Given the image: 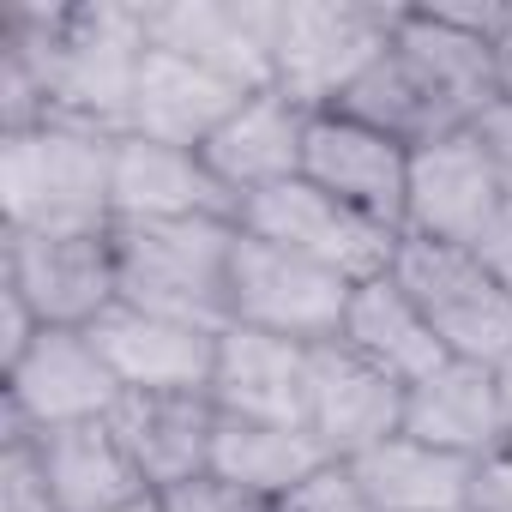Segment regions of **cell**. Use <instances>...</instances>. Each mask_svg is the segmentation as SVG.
<instances>
[{
	"instance_id": "1",
	"label": "cell",
	"mask_w": 512,
	"mask_h": 512,
	"mask_svg": "<svg viewBox=\"0 0 512 512\" xmlns=\"http://www.w3.org/2000/svg\"><path fill=\"white\" fill-rule=\"evenodd\" d=\"M151 55L145 0H7L0 7V133L43 121L121 139Z\"/></svg>"
},
{
	"instance_id": "2",
	"label": "cell",
	"mask_w": 512,
	"mask_h": 512,
	"mask_svg": "<svg viewBox=\"0 0 512 512\" xmlns=\"http://www.w3.org/2000/svg\"><path fill=\"white\" fill-rule=\"evenodd\" d=\"M0 229L7 235L115 229V139L67 121L0 133Z\"/></svg>"
},
{
	"instance_id": "3",
	"label": "cell",
	"mask_w": 512,
	"mask_h": 512,
	"mask_svg": "<svg viewBox=\"0 0 512 512\" xmlns=\"http://www.w3.org/2000/svg\"><path fill=\"white\" fill-rule=\"evenodd\" d=\"M241 223L187 217V223H115V278L121 302L199 326L229 332V260Z\"/></svg>"
},
{
	"instance_id": "4",
	"label": "cell",
	"mask_w": 512,
	"mask_h": 512,
	"mask_svg": "<svg viewBox=\"0 0 512 512\" xmlns=\"http://www.w3.org/2000/svg\"><path fill=\"white\" fill-rule=\"evenodd\" d=\"M398 13L404 7H374V0H284L272 85L308 115L338 109L350 85L392 49Z\"/></svg>"
},
{
	"instance_id": "5",
	"label": "cell",
	"mask_w": 512,
	"mask_h": 512,
	"mask_svg": "<svg viewBox=\"0 0 512 512\" xmlns=\"http://www.w3.org/2000/svg\"><path fill=\"white\" fill-rule=\"evenodd\" d=\"M392 284L422 308V320L434 326L446 356L488 362V368H500L512 356V296L482 266L476 247H446V241L404 235L398 260H392Z\"/></svg>"
},
{
	"instance_id": "6",
	"label": "cell",
	"mask_w": 512,
	"mask_h": 512,
	"mask_svg": "<svg viewBox=\"0 0 512 512\" xmlns=\"http://www.w3.org/2000/svg\"><path fill=\"white\" fill-rule=\"evenodd\" d=\"M115 404L121 380L103 362L97 338L73 326H43V338L13 368H0V446H19L73 422H103Z\"/></svg>"
},
{
	"instance_id": "7",
	"label": "cell",
	"mask_w": 512,
	"mask_h": 512,
	"mask_svg": "<svg viewBox=\"0 0 512 512\" xmlns=\"http://www.w3.org/2000/svg\"><path fill=\"white\" fill-rule=\"evenodd\" d=\"M356 284L302 260V253L266 241V235H235V260H229V314L235 326L272 332L290 344H332L344 332Z\"/></svg>"
},
{
	"instance_id": "8",
	"label": "cell",
	"mask_w": 512,
	"mask_h": 512,
	"mask_svg": "<svg viewBox=\"0 0 512 512\" xmlns=\"http://www.w3.org/2000/svg\"><path fill=\"white\" fill-rule=\"evenodd\" d=\"M241 229L302 253V260H314V266H326V272H338L350 284L386 278L392 260H398V241H404L398 229H386V223L362 217L356 205L332 199L326 187H314L308 175H296V181H284V187H272L260 199H247Z\"/></svg>"
},
{
	"instance_id": "9",
	"label": "cell",
	"mask_w": 512,
	"mask_h": 512,
	"mask_svg": "<svg viewBox=\"0 0 512 512\" xmlns=\"http://www.w3.org/2000/svg\"><path fill=\"white\" fill-rule=\"evenodd\" d=\"M0 284H13L43 326L91 332L115 302V229L85 235H7L0 229Z\"/></svg>"
},
{
	"instance_id": "10",
	"label": "cell",
	"mask_w": 512,
	"mask_h": 512,
	"mask_svg": "<svg viewBox=\"0 0 512 512\" xmlns=\"http://www.w3.org/2000/svg\"><path fill=\"white\" fill-rule=\"evenodd\" d=\"M284 0H145L151 49L187 55L247 91H266L278 73Z\"/></svg>"
},
{
	"instance_id": "11",
	"label": "cell",
	"mask_w": 512,
	"mask_h": 512,
	"mask_svg": "<svg viewBox=\"0 0 512 512\" xmlns=\"http://www.w3.org/2000/svg\"><path fill=\"white\" fill-rule=\"evenodd\" d=\"M500 211H506L500 175H494V163H488V151L470 127L410 151L404 235L446 241V247H476Z\"/></svg>"
},
{
	"instance_id": "12",
	"label": "cell",
	"mask_w": 512,
	"mask_h": 512,
	"mask_svg": "<svg viewBox=\"0 0 512 512\" xmlns=\"http://www.w3.org/2000/svg\"><path fill=\"white\" fill-rule=\"evenodd\" d=\"M302 428L326 446V458L356 464L380 440L404 434V386L362 362L344 338L308 344V386H302Z\"/></svg>"
},
{
	"instance_id": "13",
	"label": "cell",
	"mask_w": 512,
	"mask_h": 512,
	"mask_svg": "<svg viewBox=\"0 0 512 512\" xmlns=\"http://www.w3.org/2000/svg\"><path fill=\"white\" fill-rule=\"evenodd\" d=\"M302 175L314 187H326L332 199L356 205L362 217L386 223L404 235V187H410V151L338 109L314 115L308 121V157H302Z\"/></svg>"
},
{
	"instance_id": "14",
	"label": "cell",
	"mask_w": 512,
	"mask_h": 512,
	"mask_svg": "<svg viewBox=\"0 0 512 512\" xmlns=\"http://www.w3.org/2000/svg\"><path fill=\"white\" fill-rule=\"evenodd\" d=\"M187 217L241 223V199L211 175L199 151L121 133L115 139V223H187Z\"/></svg>"
},
{
	"instance_id": "15",
	"label": "cell",
	"mask_w": 512,
	"mask_h": 512,
	"mask_svg": "<svg viewBox=\"0 0 512 512\" xmlns=\"http://www.w3.org/2000/svg\"><path fill=\"white\" fill-rule=\"evenodd\" d=\"M308 121H314V115H308L302 103H290L278 85H266V91H253V97L211 133V145H205L199 157H205L211 175L247 205V199H260V193H272V187H284V181L302 175Z\"/></svg>"
},
{
	"instance_id": "16",
	"label": "cell",
	"mask_w": 512,
	"mask_h": 512,
	"mask_svg": "<svg viewBox=\"0 0 512 512\" xmlns=\"http://www.w3.org/2000/svg\"><path fill=\"white\" fill-rule=\"evenodd\" d=\"M91 338H97L103 362L115 368L121 392H211L223 332H199V326H181V320L115 302L91 326Z\"/></svg>"
},
{
	"instance_id": "17",
	"label": "cell",
	"mask_w": 512,
	"mask_h": 512,
	"mask_svg": "<svg viewBox=\"0 0 512 512\" xmlns=\"http://www.w3.org/2000/svg\"><path fill=\"white\" fill-rule=\"evenodd\" d=\"M217 416L223 410L211 404V392H121V404L109 410V428L139 464L145 488L163 494L211 470Z\"/></svg>"
},
{
	"instance_id": "18",
	"label": "cell",
	"mask_w": 512,
	"mask_h": 512,
	"mask_svg": "<svg viewBox=\"0 0 512 512\" xmlns=\"http://www.w3.org/2000/svg\"><path fill=\"white\" fill-rule=\"evenodd\" d=\"M404 434L458 452V458H494L512 446L506 428V398H500V368L488 362H446L428 380H416L404 392Z\"/></svg>"
},
{
	"instance_id": "19",
	"label": "cell",
	"mask_w": 512,
	"mask_h": 512,
	"mask_svg": "<svg viewBox=\"0 0 512 512\" xmlns=\"http://www.w3.org/2000/svg\"><path fill=\"white\" fill-rule=\"evenodd\" d=\"M253 91L187 61V55H169V49H151L145 67H139V91H133V121L127 133L139 139H157V145H181V151H205L211 133L247 103Z\"/></svg>"
},
{
	"instance_id": "20",
	"label": "cell",
	"mask_w": 512,
	"mask_h": 512,
	"mask_svg": "<svg viewBox=\"0 0 512 512\" xmlns=\"http://www.w3.org/2000/svg\"><path fill=\"white\" fill-rule=\"evenodd\" d=\"M302 386H308V344L229 326L217 338L211 404L247 422H296L302 428Z\"/></svg>"
},
{
	"instance_id": "21",
	"label": "cell",
	"mask_w": 512,
	"mask_h": 512,
	"mask_svg": "<svg viewBox=\"0 0 512 512\" xmlns=\"http://www.w3.org/2000/svg\"><path fill=\"white\" fill-rule=\"evenodd\" d=\"M37 458H43V476H49L61 512H115V506L151 494L139 464L127 458L121 434L109 428V416L37 434Z\"/></svg>"
},
{
	"instance_id": "22",
	"label": "cell",
	"mask_w": 512,
	"mask_h": 512,
	"mask_svg": "<svg viewBox=\"0 0 512 512\" xmlns=\"http://www.w3.org/2000/svg\"><path fill=\"white\" fill-rule=\"evenodd\" d=\"M350 470L380 512H470V488H476V458L440 452L416 434L380 440Z\"/></svg>"
},
{
	"instance_id": "23",
	"label": "cell",
	"mask_w": 512,
	"mask_h": 512,
	"mask_svg": "<svg viewBox=\"0 0 512 512\" xmlns=\"http://www.w3.org/2000/svg\"><path fill=\"white\" fill-rule=\"evenodd\" d=\"M362 362H374L380 374H392L404 392L416 386V380H428L434 368H446L452 356H446V344L434 338V326L422 320V308L392 284V272L386 278H374V284H356V296H350V314H344V332H338Z\"/></svg>"
},
{
	"instance_id": "24",
	"label": "cell",
	"mask_w": 512,
	"mask_h": 512,
	"mask_svg": "<svg viewBox=\"0 0 512 512\" xmlns=\"http://www.w3.org/2000/svg\"><path fill=\"white\" fill-rule=\"evenodd\" d=\"M338 115H350V121H362V127H374V133H386V139H398L404 151H416V145H434V139H446V133H458V127H470L410 61H404V49L392 43L356 85H350V97L338 103Z\"/></svg>"
},
{
	"instance_id": "25",
	"label": "cell",
	"mask_w": 512,
	"mask_h": 512,
	"mask_svg": "<svg viewBox=\"0 0 512 512\" xmlns=\"http://www.w3.org/2000/svg\"><path fill=\"white\" fill-rule=\"evenodd\" d=\"M326 458V446L296 428V422H247V416H217V446H211V470L223 482H241L260 500H284L296 482H308Z\"/></svg>"
},
{
	"instance_id": "26",
	"label": "cell",
	"mask_w": 512,
	"mask_h": 512,
	"mask_svg": "<svg viewBox=\"0 0 512 512\" xmlns=\"http://www.w3.org/2000/svg\"><path fill=\"white\" fill-rule=\"evenodd\" d=\"M272 512H380V506L368 500V488L356 482V470L344 458H332L308 482H296L284 500H272Z\"/></svg>"
},
{
	"instance_id": "27",
	"label": "cell",
	"mask_w": 512,
	"mask_h": 512,
	"mask_svg": "<svg viewBox=\"0 0 512 512\" xmlns=\"http://www.w3.org/2000/svg\"><path fill=\"white\" fill-rule=\"evenodd\" d=\"M0 512H61V500H55V488L43 476L37 440L0 446Z\"/></svg>"
},
{
	"instance_id": "28",
	"label": "cell",
	"mask_w": 512,
	"mask_h": 512,
	"mask_svg": "<svg viewBox=\"0 0 512 512\" xmlns=\"http://www.w3.org/2000/svg\"><path fill=\"white\" fill-rule=\"evenodd\" d=\"M163 512H272V500H260V494H247L241 482H223L217 470H205L193 482L163 488Z\"/></svg>"
},
{
	"instance_id": "29",
	"label": "cell",
	"mask_w": 512,
	"mask_h": 512,
	"mask_svg": "<svg viewBox=\"0 0 512 512\" xmlns=\"http://www.w3.org/2000/svg\"><path fill=\"white\" fill-rule=\"evenodd\" d=\"M470 133L482 139V151H488V163H494V175H500V193H506V205H512V103H494Z\"/></svg>"
},
{
	"instance_id": "30",
	"label": "cell",
	"mask_w": 512,
	"mask_h": 512,
	"mask_svg": "<svg viewBox=\"0 0 512 512\" xmlns=\"http://www.w3.org/2000/svg\"><path fill=\"white\" fill-rule=\"evenodd\" d=\"M470 512H512V446L476 464V488H470Z\"/></svg>"
},
{
	"instance_id": "31",
	"label": "cell",
	"mask_w": 512,
	"mask_h": 512,
	"mask_svg": "<svg viewBox=\"0 0 512 512\" xmlns=\"http://www.w3.org/2000/svg\"><path fill=\"white\" fill-rule=\"evenodd\" d=\"M488 55H494V79H500V103H512V0L488 7V31H482Z\"/></svg>"
},
{
	"instance_id": "32",
	"label": "cell",
	"mask_w": 512,
	"mask_h": 512,
	"mask_svg": "<svg viewBox=\"0 0 512 512\" xmlns=\"http://www.w3.org/2000/svg\"><path fill=\"white\" fill-rule=\"evenodd\" d=\"M476 253H482V266L500 278V290L512 296V205H506V211L488 223V235L476 241Z\"/></svg>"
},
{
	"instance_id": "33",
	"label": "cell",
	"mask_w": 512,
	"mask_h": 512,
	"mask_svg": "<svg viewBox=\"0 0 512 512\" xmlns=\"http://www.w3.org/2000/svg\"><path fill=\"white\" fill-rule=\"evenodd\" d=\"M115 512H163V494H139V500H127V506H115Z\"/></svg>"
},
{
	"instance_id": "34",
	"label": "cell",
	"mask_w": 512,
	"mask_h": 512,
	"mask_svg": "<svg viewBox=\"0 0 512 512\" xmlns=\"http://www.w3.org/2000/svg\"><path fill=\"white\" fill-rule=\"evenodd\" d=\"M500 398H506V428H512V356L500 362Z\"/></svg>"
}]
</instances>
